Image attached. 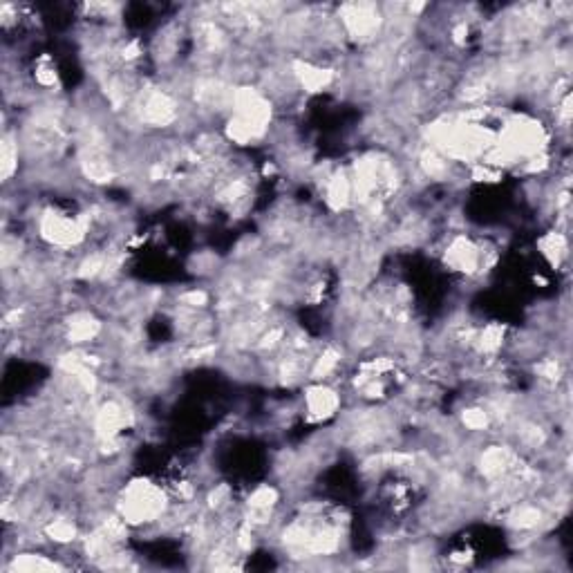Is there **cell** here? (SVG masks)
I'll use <instances>...</instances> for the list:
<instances>
[{
	"mask_svg": "<svg viewBox=\"0 0 573 573\" xmlns=\"http://www.w3.org/2000/svg\"><path fill=\"white\" fill-rule=\"evenodd\" d=\"M303 408L309 424H321V421L336 417L341 408V392L327 381H316L305 390Z\"/></svg>",
	"mask_w": 573,
	"mask_h": 573,
	"instance_id": "cell-1",
	"label": "cell"
}]
</instances>
